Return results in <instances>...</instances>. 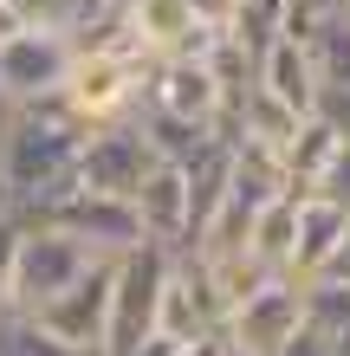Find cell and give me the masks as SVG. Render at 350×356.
Returning a JSON list of instances; mask_svg holds the SVG:
<instances>
[{"mask_svg":"<svg viewBox=\"0 0 350 356\" xmlns=\"http://www.w3.org/2000/svg\"><path fill=\"white\" fill-rule=\"evenodd\" d=\"M85 136H91V123L65 104V91L19 104L13 130H7V143H0V175H7V188H13L19 220L46 214L58 195L78 188V149H85Z\"/></svg>","mask_w":350,"mask_h":356,"instance_id":"6da1fadb","label":"cell"},{"mask_svg":"<svg viewBox=\"0 0 350 356\" xmlns=\"http://www.w3.org/2000/svg\"><path fill=\"white\" fill-rule=\"evenodd\" d=\"M150 65L156 58L111 52V46H78L72 78H65V104L91 123V130L130 123V117H143V97H150Z\"/></svg>","mask_w":350,"mask_h":356,"instance_id":"7a4b0ae2","label":"cell"},{"mask_svg":"<svg viewBox=\"0 0 350 356\" xmlns=\"http://www.w3.org/2000/svg\"><path fill=\"white\" fill-rule=\"evenodd\" d=\"M175 253L143 240L136 253L117 259V285H111V324H104V356H136L162 324V285H169Z\"/></svg>","mask_w":350,"mask_h":356,"instance_id":"3957f363","label":"cell"},{"mask_svg":"<svg viewBox=\"0 0 350 356\" xmlns=\"http://www.w3.org/2000/svg\"><path fill=\"white\" fill-rule=\"evenodd\" d=\"M97 266V253L85 240H72L65 227H46V220H26V234H19V266H13V318H26L39 311L46 298H58L65 285H78L85 272Z\"/></svg>","mask_w":350,"mask_h":356,"instance_id":"277c9868","label":"cell"},{"mask_svg":"<svg viewBox=\"0 0 350 356\" xmlns=\"http://www.w3.org/2000/svg\"><path fill=\"white\" fill-rule=\"evenodd\" d=\"M305 324H312V285H299V279L279 272V279H266L260 291H246L228 311V330H221V337H234L253 356H279Z\"/></svg>","mask_w":350,"mask_h":356,"instance_id":"5b68a950","label":"cell"},{"mask_svg":"<svg viewBox=\"0 0 350 356\" xmlns=\"http://www.w3.org/2000/svg\"><path fill=\"white\" fill-rule=\"evenodd\" d=\"M234 104L240 97L214 78L208 58H156L150 65V97H143L150 117H175V123H208V130H221Z\"/></svg>","mask_w":350,"mask_h":356,"instance_id":"8992f818","label":"cell"},{"mask_svg":"<svg viewBox=\"0 0 350 356\" xmlns=\"http://www.w3.org/2000/svg\"><path fill=\"white\" fill-rule=\"evenodd\" d=\"M46 227H65L72 240H85L97 259H123L143 246V220H136V201L123 195H97V188H72V195H58L46 214H33Z\"/></svg>","mask_w":350,"mask_h":356,"instance_id":"52a82bcc","label":"cell"},{"mask_svg":"<svg viewBox=\"0 0 350 356\" xmlns=\"http://www.w3.org/2000/svg\"><path fill=\"white\" fill-rule=\"evenodd\" d=\"M156 162L162 156H156L150 130H143V117L104 123V130H91L85 149H78V188H97V195H123V201H130Z\"/></svg>","mask_w":350,"mask_h":356,"instance_id":"ba28073f","label":"cell"},{"mask_svg":"<svg viewBox=\"0 0 350 356\" xmlns=\"http://www.w3.org/2000/svg\"><path fill=\"white\" fill-rule=\"evenodd\" d=\"M111 285H117V259H97L78 285H65L58 298H46L26 318L46 337L72 343V350H104V324H111Z\"/></svg>","mask_w":350,"mask_h":356,"instance_id":"9c48e42d","label":"cell"},{"mask_svg":"<svg viewBox=\"0 0 350 356\" xmlns=\"http://www.w3.org/2000/svg\"><path fill=\"white\" fill-rule=\"evenodd\" d=\"M162 337L175 343H208L228 330V305H221V291L208 279V266H201V253H175L169 266V285H162Z\"/></svg>","mask_w":350,"mask_h":356,"instance_id":"30bf717a","label":"cell"},{"mask_svg":"<svg viewBox=\"0 0 350 356\" xmlns=\"http://www.w3.org/2000/svg\"><path fill=\"white\" fill-rule=\"evenodd\" d=\"M72 58H78V39L65 33H46V26H26L0 46V85H7L19 104L33 97H58L72 78Z\"/></svg>","mask_w":350,"mask_h":356,"instance_id":"8fae6325","label":"cell"},{"mask_svg":"<svg viewBox=\"0 0 350 356\" xmlns=\"http://www.w3.org/2000/svg\"><path fill=\"white\" fill-rule=\"evenodd\" d=\"M130 201H136V220H143V240H150V246L189 253V240H195V201H189L182 162H156Z\"/></svg>","mask_w":350,"mask_h":356,"instance_id":"7c38bea8","label":"cell"},{"mask_svg":"<svg viewBox=\"0 0 350 356\" xmlns=\"http://www.w3.org/2000/svg\"><path fill=\"white\" fill-rule=\"evenodd\" d=\"M123 19L143 58H201L214 46V33L195 26L189 0H123Z\"/></svg>","mask_w":350,"mask_h":356,"instance_id":"4fadbf2b","label":"cell"},{"mask_svg":"<svg viewBox=\"0 0 350 356\" xmlns=\"http://www.w3.org/2000/svg\"><path fill=\"white\" fill-rule=\"evenodd\" d=\"M350 234V207L331 201V195H299V246H292V266H285V279L299 285H318L324 266L337 259V246Z\"/></svg>","mask_w":350,"mask_h":356,"instance_id":"5bb4252c","label":"cell"},{"mask_svg":"<svg viewBox=\"0 0 350 356\" xmlns=\"http://www.w3.org/2000/svg\"><path fill=\"white\" fill-rule=\"evenodd\" d=\"M253 85H266L285 111H299V117H318V104H324V78H318V58L305 39H273V46L260 52V72H253Z\"/></svg>","mask_w":350,"mask_h":356,"instance_id":"9a60e30c","label":"cell"},{"mask_svg":"<svg viewBox=\"0 0 350 356\" xmlns=\"http://www.w3.org/2000/svg\"><path fill=\"white\" fill-rule=\"evenodd\" d=\"M337 149H344V130L331 117H305L299 123V136H292V149H285V175H292V195H312V188L331 175V162H337Z\"/></svg>","mask_w":350,"mask_h":356,"instance_id":"2e32d148","label":"cell"},{"mask_svg":"<svg viewBox=\"0 0 350 356\" xmlns=\"http://www.w3.org/2000/svg\"><path fill=\"white\" fill-rule=\"evenodd\" d=\"M246 246H253V259L273 266V272L292 266V246H299V195L266 201L260 214H253V234H246Z\"/></svg>","mask_w":350,"mask_h":356,"instance_id":"e0dca14e","label":"cell"},{"mask_svg":"<svg viewBox=\"0 0 350 356\" xmlns=\"http://www.w3.org/2000/svg\"><path fill=\"white\" fill-rule=\"evenodd\" d=\"M26 7V26H46V33H65V39H85L97 33V19H104L117 0H19Z\"/></svg>","mask_w":350,"mask_h":356,"instance_id":"ac0fdd59","label":"cell"},{"mask_svg":"<svg viewBox=\"0 0 350 356\" xmlns=\"http://www.w3.org/2000/svg\"><path fill=\"white\" fill-rule=\"evenodd\" d=\"M305 46H312V58H318L324 91H350V19H344V13H331L312 39H305Z\"/></svg>","mask_w":350,"mask_h":356,"instance_id":"d6986e66","label":"cell"},{"mask_svg":"<svg viewBox=\"0 0 350 356\" xmlns=\"http://www.w3.org/2000/svg\"><path fill=\"white\" fill-rule=\"evenodd\" d=\"M0 356H104V350H72V343H58V337H46L33 318H0Z\"/></svg>","mask_w":350,"mask_h":356,"instance_id":"ffe728a7","label":"cell"},{"mask_svg":"<svg viewBox=\"0 0 350 356\" xmlns=\"http://www.w3.org/2000/svg\"><path fill=\"white\" fill-rule=\"evenodd\" d=\"M19 234H26V220L7 214L0 220V318H7V305H13V266H19Z\"/></svg>","mask_w":350,"mask_h":356,"instance_id":"44dd1931","label":"cell"},{"mask_svg":"<svg viewBox=\"0 0 350 356\" xmlns=\"http://www.w3.org/2000/svg\"><path fill=\"white\" fill-rule=\"evenodd\" d=\"M331 13H337V0H285V39H312Z\"/></svg>","mask_w":350,"mask_h":356,"instance_id":"7402d4cb","label":"cell"},{"mask_svg":"<svg viewBox=\"0 0 350 356\" xmlns=\"http://www.w3.org/2000/svg\"><path fill=\"white\" fill-rule=\"evenodd\" d=\"M279 356H337V343H331V337H324V330H318V324H305V330H299V337H292V343H285Z\"/></svg>","mask_w":350,"mask_h":356,"instance_id":"603a6c76","label":"cell"},{"mask_svg":"<svg viewBox=\"0 0 350 356\" xmlns=\"http://www.w3.org/2000/svg\"><path fill=\"white\" fill-rule=\"evenodd\" d=\"M13 33H26V7H19V0H0V46H7Z\"/></svg>","mask_w":350,"mask_h":356,"instance_id":"cb8c5ba5","label":"cell"},{"mask_svg":"<svg viewBox=\"0 0 350 356\" xmlns=\"http://www.w3.org/2000/svg\"><path fill=\"white\" fill-rule=\"evenodd\" d=\"M324 279H331V285H350V234H344V246H337V259L324 266Z\"/></svg>","mask_w":350,"mask_h":356,"instance_id":"d4e9b609","label":"cell"},{"mask_svg":"<svg viewBox=\"0 0 350 356\" xmlns=\"http://www.w3.org/2000/svg\"><path fill=\"white\" fill-rule=\"evenodd\" d=\"M13 117H19V97L0 85V143H7V130H13Z\"/></svg>","mask_w":350,"mask_h":356,"instance_id":"484cf974","label":"cell"},{"mask_svg":"<svg viewBox=\"0 0 350 356\" xmlns=\"http://www.w3.org/2000/svg\"><path fill=\"white\" fill-rule=\"evenodd\" d=\"M214 350H221V337H208V343H175L169 356H214Z\"/></svg>","mask_w":350,"mask_h":356,"instance_id":"4316f807","label":"cell"},{"mask_svg":"<svg viewBox=\"0 0 350 356\" xmlns=\"http://www.w3.org/2000/svg\"><path fill=\"white\" fill-rule=\"evenodd\" d=\"M7 214H19V207H13V188H7V175H0V220H7Z\"/></svg>","mask_w":350,"mask_h":356,"instance_id":"83f0119b","label":"cell"},{"mask_svg":"<svg viewBox=\"0 0 350 356\" xmlns=\"http://www.w3.org/2000/svg\"><path fill=\"white\" fill-rule=\"evenodd\" d=\"M214 356H253V350H240L234 337H221V350H214Z\"/></svg>","mask_w":350,"mask_h":356,"instance_id":"f1b7e54d","label":"cell"},{"mask_svg":"<svg viewBox=\"0 0 350 356\" xmlns=\"http://www.w3.org/2000/svg\"><path fill=\"white\" fill-rule=\"evenodd\" d=\"M337 13H344V19H350V0H337Z\"/></svg>","mask_w":350,"mask_h":356,"instance_id":"f546056e","label":"cell"}]
</instances>
